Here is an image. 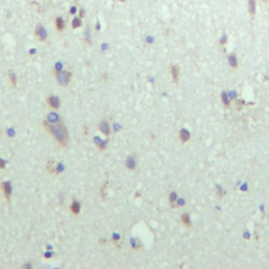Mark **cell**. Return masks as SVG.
Instances as JSON below:
<instances>
[{"label": "cell", "instance_id": "14", "mask_svg": "<svg viewBox=\"0 0 269 269\" xmlns=\"http://www.w3.org/2000/svg\"><path fill=\"white\" fill-rule=\"evenodd\" d=\"M228 63L232 68H237L238 67V58L235 54H230L228 56Z\"/></svg>", "mask_w": 269, "mask_h": 269}, {"label": "cell", "instance_id": "18", "mask_svg": "<svg viewBox=\"0 0 269 269\" xmlns=\"http://www.w3.org/2000/svg\"><path fill=\"white\" fill-rule=\"evenodd\" d=\"M47 169L49 170V172H51V174H55L56 172V165H55V162L54 161H49L47 162Z\"/></svg>", "mask_w": 269, "mask_h": 269}, {"label": "cell", "instance_id": "7", "mask_svg": "<svg viewBox=\"0 0 269 269\" xmlns=\"http://www.w3.org/2000/svg\"><path fill=\"white\" fill-rule=\"evenodd\" d=\"M170 74H171V78H172V81L176 84L179 83L180 80V68L178 65H171L170 66Z\"/></svg>", "mask_w": 269, "mask_h": 269}, {"label": "cell", "instance_id": "21", "mask_svg": "<svg viewBox=\"0 0 269 269\" xmlns=\"http://www.w3.org/2000/svg\"><path fill=\"white\" fill-rule=\"evenodd\" d=\"M226 42H227V36H226V35H223L222 38H221V40H220L221 45H224V44H225Z\"/></svg>", "mask_w": 269, "mask_h": 269}, {"label": "cell", "instance_id": "8", "mask_svg": "<svg viewBox=\"0 0 269 269\" xmlns=\"http://www.w3.org/2000/svg\"><path fill=\"white\" fill-rule=\"evenodd\" d=\"M70 210H71V212H72L73 214H75V216H78V214H80V211H81V204L79 203V201H77V200H74V201H73L70 206Z\"/></svg>", "mask_w": 269, "mask_h": 269}, {"label": "cell", "instance_id": "1", "mask_svg": "<svg viewBox=\"0 0 269 269\" xmlns=\"http://www.w3.org/2000/svg\"><path fill=\"white\" fill-rule=\"evenodd\" d=\"M43 127L47 131H49L52 135L53 138L57 141V143L61 147H67L70 137H68V131H67L66 127L61 119H59L58 122H56L55 124H51L49 121L44 120Z\"/></svg>", "mask_w": 269, "mask_h": 269}, {"label": "cell", "instance_id": "12", "mask_svg": "<svg viewBox=\"0 0 269 269\" xmlns=\"http://www.w3.org/2000/svg\"><path fill=\"white\" fill-rule=\"evenodd\" d=\"M126 166L130 170H135V168H136V159H135V157L133 156L127 157V159H126Z\"/></svg>", "mask_w": 269, "mask_h": 269}, {"label": "cell", "instance_id": "2", "mask_svg": "<svg viewBox=\"0 0 269 269\" xmlns=\"http://www.w3.org/2000/svg\"><path fill=\"white\" fill-rule=\"evenodd\" d=\"M54 75H55L57 81H58V83L60 84L61 86H66V85H68L73 77L72 73L67 70L54 71Z\"/></svg>", "mask_w": 269, "mask_h": 269}, {"label": "cell", "instance_id": "15", "mask_svg": "<svg viewBox=\"0 0 269 269\" xmlns=\"http://www.w3.org/2000/svg\"><path fill=\"white\" fill-rule=\"evenodd\" d=\"M181 221H182L183 225L185 226V227H187V228H189L191 226V221H190V218H189V214H183L182 216H181Z\"/></svg>", "mask_w": 269, "mask_h": 269}, {"label": "cell", "instance_id": "10", "mask_svg": "<svg viewBox=\"0 0 269 269\" xmlns=\"http://www.w3.org/2000/svg\"><path fill=\"white\" fill-rule=\"evenodd\" d=\"M257 12V2L255 0H248V13L251 17H253Z\"/></svg>", "mask_w": 269, "mask_h": 269}, {"label": "cell", "instance_id": "25", "mask_svg": "<svg viewBox=\"0 0 269 269\" xmlns=\"http://www.w3.org/2000/svg\"><path fill=\"white\" fill-rule=\"evenodd\" d=\"M119 1H120V2H122V3H124L126 0H119Z\"/></svg>", "mask_w": 269, "mask_h": 269}, {"label": "cell", "instance_id": "11", "mask_svg": "<svg viewBox=\"0 0 269 269\" xmlns=\"http://www.w3.org/2000/svg\"><path fill=\"white\" fill-rule=\"evenodd\" d=\"M179 137H180V141L182 142V143H186V142L189 140L190 135H189V131H188L187 129H181L179 133Z\"/></svg>", "mask_w": 269, "mask_h": 269}, {"label": "cell", "instance_id": "9", "mask_svg": "<svg viewBox=\"0 0 269 269\" xmlns=\"http://www.w3.org/2000/svg\"><path fill=\"white\" fill-rule=\"evenodd\" d=\"M55 27L59 33H62L65 29V21L61 16H58L55 19Z\"/></svg>", "mask_w": 269, "mask_h": 269}, {"label": "cell", "instance_id": "22", "mask_svg": "<svg viewBox=\"0 0 269 269\" xmlns=\"http://www.w3.org/2000/svg\"><path fill=\"white\" fill-rule=\"evenodd\" d=\"M5 168V161L0 158V169H4Z\"/></svg>", "mask_w": 269, "mask_h": 269}, {"label": "cell", "instance_id": "23", "mask_svg": "<svg viewBox=\"0 0 269 269\" xmlns=\"http://www.w3.org/2000/svg\"><path fill=\"white\" fill-rule=\"evenodd\" d=\"M84 16H85V12H84V10H79V17L80 18H84Z\"/></svg>", "mask_w": 269, "mask_h": 269}, {"label": "cell", "instance_id": "17", "mask_svg": "<svg viewBox=\"0 0 269 269\" xmlns=\"http://www.w3.org/2000/svg\"><path fill=\"white\" fill-rule=\"evenodd\" d=\"M81 25H82V18L75 17L72 20V26H73V29H79V27H80Z\"/></svg>", "mask_w": 269, "mask_h": 269}, {"label": "cell", "instance_id": "20", "mask_svg": "<svg viewBox=\"0 0 269 269\" xmlns=\"http://www.w3.org/2000/svg\"><path fill=\"white\" fill-rule=\"evenodd\" d=\"M222 100H223V103H224V105H225V106H229V105H230V102H229L228 98L226 97V94L225 93L222 94Z\"/></svg>", "mask_w": 269, "mask_h": 269}, {"label": "cell", "instance_id": "5", "mask_svg": "<svg viewBox=\"0 0 269 269\" xmlns=\"http://www.w3.org/2000/svg\"><path fill=\"white\" fill-rule=\"evenodd\" d=\"M47 103L52 110H58L60 107V99L57 96H49L47 99Z\"/></svg>", "mask_w": 269, "mask_h": 269}, {"label": "cell", "instance_id": "24", "mask_svg": "<svg viewBox=\"0 0 269 269\" xmlns=\"http://www.w3.org/2000/svg\"><path fill=\"white\" fill-rule=\"evenodd\" d=\"M76 13V8L75 6H73V8H71V10H70V14H72V15H74Z\"/></svg>", "mask_w": 269, "mask_h": 269}, {"label": "cell", "instance_id": "26", "mask_svg": "<svg viewBox=\"0 0 269 269\" xmlns=\"http://www.w3.org/2000/svg\"><path fill=\"white\" fill-rule=\"evenodd\" d=\"M262 1H264V2H267V1H268V0H262Z\"/></svg>", "mask_w": 269, "mask_h": 269}, {"label": "cell", "instance_id": "19", "mask_svg": "<svg viewBox=\"0 0 269 269\" xmlns=\"http://www.w3.org/2000/svg\"><path fill=\"white\" fill-rule=\"evenodd\" d=\"M9 78H10V82H11V84H12L13 86H16V85H17V77H16V75H15L14 73L10 72Z\"/></svg>", "mask_w": 269, "mask_h": 269}, {"label": "cell", "instance_id": "6", "mask_svg": "<svg viewBox=\"0 0 269 269\" xmlns=\"http://www.w3.org/2000/svg\"><path fill=\"white\" fill-rule=\"evenodd\" d=\"M98 128H99V130H100V131L103 133V135H105L106 137L110 136V123H108V121H107V120H102V121L99 123Z\"/></svg>", "mask_w": 269, "mask_h": 269}, {"label": "cell", "instance_id": "16", "mask_svg": "<svg viewBox=\"0 0 269 269\" xmlns=\"http://www.w3.org/2000/svg\"><path fill=\"white\" fill-rule=\"evenodd\" d=\"M178 197H177V194L175 192V191H172L170 194V196H169V204H170L171 207H177V205H178Z\"/></svg>", "mask_w": 269, "mask_h": 269}, {"label": "cell", "instance_id": "13", "mask_svg": "<svg viewBox=\"0 0 269 269\" xmlns=\"http://www.w3.org/2000/svg\"><path fill=\"white\" fill-rule=\"evenodd\" d=\"M95 142H96V146L98 147L99 151H105V148H106L107 146V140L106 141H103V140H101L100 138H96L95 139Z\"/></svg>", "mask_w": 269, "mask_h": 269}, {"label": "cell", "instance_id": "4", "mask_svg": "<svg viewBox=\"0 0 269 269\" xmlns=\"http://www.w3.org/2000/svg\"><path fill=\"white\" fill-rule=\"evenodd\" d=\"M1 190H2L4 199L8 202H10L11 196H12V184H11V182L10 181H5V182L1 183Z\"/></svg>", "mask_w": 269, "mask_h": 269}, {"label": "cell", "instance_id": "3", "mask_svg": "<svg viewBox=\"0 0 269 269\" xmlns=\"http://www.w3.org/2000/svg\"><path fill=\"white\" fill-rule=\"evenodd\" d=\"M35 36L37 37L38 40L41 41V42H44V41L47 39V31L41 23H38L37 25H36Z\"/></svg>", "mask_w": 269, "mask_h": 269}]
</instances>
